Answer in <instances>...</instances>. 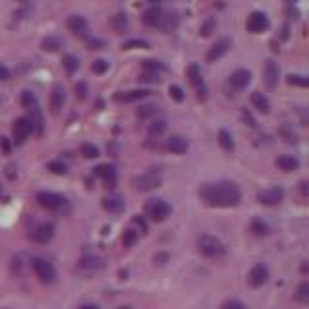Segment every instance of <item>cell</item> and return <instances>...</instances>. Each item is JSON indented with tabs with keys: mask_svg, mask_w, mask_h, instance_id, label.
Here are the masks:
<instances>
[{
	"mask_svg": "<svg viewBox=\"0 0 309 309\" xmlns=\"http://www.w3.org/2000/svg\"><path fill=\"white\" fill-rule=\"evenodd\" d=\"M199 197L201 201L209 207H222V209H228V207H236L242 199L240 188L234 182H209L203 184L201 190H199Z\"/></svg>",
	"mask_w": 309,
	"mask_h": 309,
	"instance_id": "cell-1",
	"label": "cell"
},
{
	"mask_svg": "<svg viewBox=\"0 0 309 309\" xmlns=\"http://www.w3.org/2000/svg\"><path fill=\"white\" fill-rule=\"evenodd\" d=\"M197 249H199V253H201V255L211 257V259L222 257V255L226 253V247H224V244H222L219 238L211 236V234H203V236H199Z\"/></svg>",
	"mask_w": 309,
	"mask_h": 309,
	"instance_id": "cell-2",
	"label": "cell"
},
{
	"mask_svg": "<svg viewBox=\"0 0 309 309\" xmlns=\"http://www.w3.org/2000/svg\"><path fill=\"white\" fill-rule=\"evenodd\" d=\"M170 213H172V209H170V205H168L165 199H151V201H147V205H145V214L155 222L167 221L168 216H170Z\"/></svg>",
	"mask_w": 309,
	"mask_h": 309,
	"instance_id": "cell-3",
	"label": "cell"
},
{
	"mask_svg": "<svg viewBox=\"0 0 309 309\" xmlns=\"http://www.w3.org/2000/svg\"><path fill=\"white\" fill-rule=\"evenodd\" d=\"M31 267L35 270V275L39 278L41 282L45 284H52L56 280V269L54 265L48 261V259H43V257H35L31 261Z\"/></svg>",
	"mask_w": 309,
	"mask_h": 309,
	"instance_id": "cell-4",
	"label": "cell"
},
{
	"mask_svg": "<svg viewBox=\"0 0 309 309\" xmlns=\"http://www.w3.org/2000/svg\"><path fill=\"white\" fill-rule=\"evenodd\" d=\"M246 27L249 33H255V35H257V33L267 31L270 27V22L265 12H251L246 22Z\"/></svg>",
	"mask_w": 309,
	"mask_h": 309,
	"instance_id": "cell-5",
	"label": "cell"
},
{
	"mask_svg": "<svg viewBox=\"0 0 309 309\" xmlns=\"http://www.w3.org/2000/svg\"><path fill=\"white\" fill-rule=\"evenodd\" d=\"M33 132L31 128V122L27 120V116H22V118H17L14 122V126H12V135H14V143L16 145H24L25 139L29 137V134Z\"/></svg>",
	"mask_w": 309,
	"mask_h": 309,
	"instance_id": "cell-6",
	"label": "cell"
},
{
	"mask_svg": "<svg viewBox=\"0 0 309 309\" xmlns=\"http://www.w3.org/2000/svg\"><path fill=\"white\" fill-rule=\"evenodd\" d=\"M37 203L43 209H50V211H58L62 205H66V197L52 193V191H39L37 193Z\"/></svg>",
	"mask_w": 309,
	"mask_h": 309,
	"instance_id": "cell-7",
	"label": "cell"
},
{
	"mask_svg": "<svg viewBox=\"0 0 309 309\" xmlns=\"http://www.w3.org/2000/svg\"><path fill=\"white\" fill-rule=\"evenodd\" d=\"M134 186H135V190H139V191L157 190L160 186V176L155 174V172H143V174L134 178Z\"/></svg>",
	"mask_w": 309,
	"mask_h": 309,
	"instance_id": "cell-8",
	"label": "cell"
},
{
	"mask_svg": "<svg viewBox=\"0 0 309 309\" xmlns=\"http://www.w3.org/2000/svg\"><path fill=\"white\" fill-rule=\"evenodd\" d=\"M267 280H269V267H267L265 263H255L253 267H251V270H249V275H247L249 286L259 288V286H263Z\"/></svg>",
	"mask_w": 309,
	"mask_h": 309,
	"instance_id": "cell-9",
	"label": "cell"
},
{
	"mask_svg": "<svg viewBox=\"0 0 309 309\" xmlns=\"http://www.w3.org/2000/svg\"><path fill=\"white\" fill-rule=\"evenodd\" d=\"M282 199H284V190L282 188H267V190L259 191V195H257V201L261 203V205H269V207H275L278 203H282Z\"/></svg>",
	"mask_w": 309,
	"mask_h": 309,
	"instance_id": "cell-10",
	"label": "cell"
},
{
	"mask_svg": "<svg viewBox=\"0 0 309 309\" xmlns=\"http://www.w3.org/2000/svg\"><path fill=\"white\" fill-rule=\"evenodd\" d=\"M31 240L37 242V244H48L50 240L54 238V226L50 222H41L35 228L31 230Z\"/></svg>",
	"mask_w": 309,
	"mask_h": 309,
	"instance_id": "cell-11",
	"label": "cell"
},
{
	"mask_svg": "<svg viewBox=\"0 0 309 309\" xmlns=\"http://www.w3.org/2000/svg\"><path fill=\"white\" fill-rule=\"evenodd\" d=\"M230 47H232V41H230L228 37H222V39H219L213 45V47L207 50V62H211V64L216 62L219 58H222V56L228 52Z\"/></svg>",
	"mask_w": 309,
	"mask_h": 309,
	"instance_id": "cell-12",
	"label": "cell"
},
{
	"mask_svg": "<svg viewBox=\"0 0 309 309\" xmlns=\"http://www.w3.org/2000/svg\"><path fill=\"white\" fill-rule=\"evenodd\" d=\"M278 78H280V68L275 60H267L265 68H263V80L265 85L269 89H275L278 85Z\"/></svg>",
	"mask_w": 309,
	"mask_h": 309,
	"instance_id": "cell-13",
	"label": "cell"
},
{
	"mask_svg": "<svg viewBox=\"0 0 309 309\" xmlns=\"http://www.w3.org/2000/svg\"><path fill=\"white\" fill-rule=\"evenodd\" d=\"M165 149L174 153V155H182L190 149V141L184 137V135H170L167 141H165Z\"/></svg>",
	"mask_w": 309,
	"mask_h": 309,
	"instance_id": "cell-14",
	"label": "cell"
},
{
	"mask_svg": "<svg viewBox=\"0 0 309 309\" xmlns=\"http://www.w3.org/2000/svg\"><path fill=\"white\" fill-rule=\"evenodd\" d=\"M249 81H251V74H249V70L240 68V70L232 71L228 83L234 89H244V87H247V85H249Z\"/></svg>",
	"mask_w": 309,
	"mask_h": 309,
	"instance_id": "cell-15",
	"label": "cell"
},
{
	"mask_svg": "<svg viewBox=\"0 0 309 309\" xmlns=\"http://www.w3.org/2000/svg\"><path fill=\"white\" fill-rule=\"evenodd\" d=\"M149 93L151 91H147V89H132V91H122V93H116L114 99H116L118 103H135V101L145 99Z\"/></svg>",
	"mask_w": 309,
	"mask_h": 309,
	"instance_id": "cell-16",
	"label": "cell"
},
{
	"mask_svg": "<svg viewBox=\"0 0 309 309\" xmlns=\"http://www.w3.org/2000/svg\"><path fill=\"white\" fill-rule=\"evenodd\" d=\"M64 104H66V91H64L62 85H54L52 91H50V111L58 114L62 111Z\"/></svg>",
	"mask_w": 309,
	"mask_h": 309,
	"instance_id": "cell-17",
	"label": "cell"
},
{
	"mask_svg": "<svg viewBox=\"0 0 309 309\" xmlns=\"http://www.w3.org/2000/svg\"><path fill=\"white\" fill-rule=\"evenodd\" d=\"M159 27L162 29V33L174 31L176 27H178V14H176L174 10H170V12H162V14H160Z\"/></svg>",
	"mask_w": 309,
	"mask_h": 309,
	"instance_id": "cell-18",
	"label": "cell"
},
{
	"mask_svg": "<svg viewBox=\"0 0 309 309\" xmlns=\"http://www.w3.org/2000/svg\"><path fill=\"white\" fill-rule=\"evenodd\" d=\"M78 267H80L81 270H85V272H95V270L103 269V259L97 257V255H85V257L80 259Z\"/></svg>",
	"mask_w": 309,
	"mask_h": 309,
	"instance_id": "cell-19",
	"label": "cell"
},
{
	"mask_svg": "<svg viewBox=\"0 0 309 309\" xmlns=\"http://www.w3.org/2000/svg\"><path fill=\"white\" fill-rule=\"evenodd\" d=\"M87 20L83 16H70L68 17V29H70L71 33H76V35H85V31H87Z\"/></svg>",
	"mask_w": 309,
	"mask_h": 309,
	"instance_id": "cell-20",
	"label": "cell"
},
{
	"mask_svg": "<svg viewBox=\"0 0 309 309\" xmlns=\"http://www.w3.org/2000/svg\"><path fill=\"white\" fill-rule=\"evenodd\" d=\"M277 167L280 170H284V172H294V170L300 168V160L292 157V155H280L277 159Z\"/></svg>",
	"mask_w": 309,
	"mask_h": 309,
	"instance_id": "cell-21",
	"label": "cell"
},
{
	"mask_svg": "<svg viewBox=\"0 0 309 309\" xmlns=\"http://www.w3.org/2000/svg\"><path fill=\"white\" fill-rule=\"evenodd\" d=\"M111 25L116 33H126L128 29H130V20H128V16L124 12H116V14L111 17Z\"/></svg>",
	"mask_w": 309,
	"mask_h": 309,
	"instance_id": "cell-22",
	"label": "cell"
},
{
	"mask_svg": "<svg viewBox=\"0 0 309 309\" xmlns=\"http://www.w3.org/2000/svg\"><path fill=\"white\" fill-rule=\"evenodd\" d=\"M160 14H162L160 6H149V8L143 12V24L149 25V27H155V25H159Z\"/></svg>",
	"mask_w": 309,
	"mask_h": 309,
	"instance_id": "cell-23",
	"label": "cell"
},
{
	"mask_svg": "<svg viewBox=\"0 0 309 309\" xmlns=\"http://www.w3.org/2000/svg\"><path fill=\"white\" fill-rule=\"evenodd\" d=\"M251 104H253L259 112H263V114H269L270 103H269V99L263 95L261 91H253V93H251Z\"/></svg>",
	"mask_w": 309,
	"mask_h": 309,
	"instance_id": "cell-24",
	"label": "cell"
},
{
	"mask_svg": "<svg viewBox=\"0 0 309 309\" xmlns=\"http://www.w3.org/2000/svg\"><path fill=\"white\" fill-rule=\"evenodd\" d=\"M95 176H99V178H103L104 182H106V186L108 184H114V180H116V172H114V167H111V165H99V167L95 168Z\"/></svg>",
	"mask_w": 309,
	"mask_h": 309,
	"instance_id": "cell-25",
	"label": "cell"
},
{
	"mask_svg": "<svg viewBox=\"0 0 309 309\" xmlns=\"http://www.w3.org/2000/svg\"><path fill=\"white\" fill-rule=\"evenodd\" d=\"M124 199L118 197V195H111V197H104L103 199V207L108 211V213H120L124 209Z\"/></svg>",
	"mask_w": 309,
	"mask_h": 309,
	"instance_id": "cell-26",
	"label": "cell"
},
{
	"mask_svg": "<svg viewBox=\"0 0 309 309\" xmlns=\"http://www.w3.org/2000/svg\"><path fill=\"white\" fill-rule=\"evenodd\" d=\"M188 78H190L191 85H195V87H203V74H201L199 64H190V68H188Z\"/></svg>",
	"mask_w": 309,
	"mask_h": 309,
	"instance_id": "cell-27",
	"label": "cell"
},
{
	"mask_svg": "<svg viewBox=\"0 0 309 309\" xmlns=\"http://www.w3.org/2000/svg\"><path fill=\"white\" fill-rule=\"evenodd\" d=\"M62 45H64V41L60 39V37H56V35H48V37H45L43 43H41L43 50H48V52H56V50H60Z\"/></svg>",
	"mask_w": 309,
	"mask_h": 309,
	"instance_id": "cell-28",
	"label": "cell"
},
{
	"mask_svg": "<svg viewBox=\"0 0 309 309\" xmlns=\"http://www.w3.org/2000/svg\"><path fill=\"white\" fill-rule=\"evenodd\" d=\"M157 112H159L157 104H141V106L135 111V116L139 120H147V118H151V116H155Z\"/></svg>",
	"mask_w": 309,
	"mask_h": 309,
	"instance_id": "cell-29",
	"label": "cell"
},
{
	"mask_svg": "<svg viewBox=\"0 0 309 309\" xmlns=\"http://www.w3.org/2000/svg\"><path fill=\"white\" fill-rule=\"evenodd\" d=\"M249 228L253 232L255 236H267L269 234V226H267V222L263 221V219H253L251 224H249Z\"/></svg>",
	"mask_w": 309,
	"mask_h": 309,
	"instance_id": "cell-30",
	"label": "cell"
},
{
	"mask_svg": "<svg viewBox=\"0 0 309 309\" xmlns=\"http://www.w3.org/2000/svg\"><path fill=\"white\" fill-rule=\"evenodd\" d=\"M167 132V122L165 120H155L149 126V137H160Z\"/></svg>",
	"mask_w": 309,
	"mask_h": 309,
	"instance_id": "cell-31",
	"label": "cell"
},
{
	"mask_svg": "<svg viewBox=\"0 0 309 309\" xmlns=\"http://www.w3.org/2000/svg\"><path fill=\"white\" fill-rule=\"evenodd\" d=\"M219 143H221V147L224 151L234 149V139H232L230 132H226V130H221V132H219Z\"/></svg>",
	"mask_w": 309,
	"mask_h": 309,
	"instance_id": "cell-32",
	"label": "cell"
},
{
	"mask_svg": "<svg viewBox=\"0 0 309 309\" xmlns=\"http://www.w3.org/2000/svg\"><path fill=\"white\" fill-rule=\"evenodd\" d=\"M22 104H24L25 111H31L35 106H39L37 97H35V93H31V91H24V93H22Z\"/></svg>",
	"mask_w": 309,
	"mask_h": 309,
	"instance_id": "cell-33",
	"label": "cell"
},
{
	"mask_svg": "<svg viewBox=\"0 0 309 309\" xmlns=\"http://www.w3.org/2000/svg\"><path fill=\"white\" fill-rule=\"evenodd\" d=\"M62 66L68 74H74V71L80 68V60H78L74 54H66L64 56V60H62Z\"/></svg>",
	"mask_w": 309,
	"mask_h": 309,
	"instance_id": "cell-34",
	"label": "cell"
},
{
	"mask_svg": "<svg viewBox=\"0 0 309 309\" xmlns=\"http://www.w3.org/2000/svg\"><path fill=\"white\" fill-rule=\"evenodd\" d=\"M143 71H151L159 76V71H167V68L159 60H143Z\"/></svg>",
	"mask_w": 309,
	"mask_h": 309,
	"instance_id": "cell-35",
	"label": "cell"
},
{
	"mask_svg": "<svg viewBox=\"0 0 309 309\" xmlns=\"http://www.w3.org/2000/svg\"><path fill=\"white\" fill-rule=\"evenodd\" d=\"M288 83H290V85H296V87H307L309 78L303 76V74H290V76H288Z\"/></svg>",
	"mask_w": 309,
	"mask_h": 309,
	"instance_id": "cell-36",
	"label": "cell"
},
{
	"mask_svg": "<svg viewBox=\"0 0 309 309\" xmlns=\"http://www.w3.org/2000/svg\"><path fill=\"white\" fill-rule=\"evenodd\" d=\"M80 151L85 159H97V157H99V147L93 145V143H83Z\"/></svg>",
	"mask_w": 309,
	"mask_h": 309,
	"instance_id": "cell-37",
	"label": "cell"
},
{
	"mask_svg": "<svg viewBox=\"0 0 309 309\" xmlns=\"http://www.w3.org/2000/svg\"><path fill=\"white\" fill-rule=\"evenodd\" d=\"M137 238H139V234L135 232V230L128 228L124 230V234H122V244H124V247H132L137 242Z\"/></svg>",
	"mask_w": 309,
	"mask_h": 309,
	"instance_id": "cell-38",
	"label": "cell"
},
{
	"mask_svg": "<svg viewBox=\"0 0 309 309\" xmlns=\"http://www.w3.org/2000/svg\"><path fill=\"white\" fill-rule=\"evenodd\" d=\"M47 168L52 172V174H58V176H64L68 172V168H66V165H64L62 160H50L47 165Z\"/></svg>",
	"mask_w": 309,
	"mask_h": 309,
	"instance_id": "cell-39",
	"label": "cell"
},
{
	"mask_svg": "<svg viewBox=\"0 0 309 309\" xmlns=\"http://www.w3.org/2000/svg\"><path fill=\"white\" fill-rule=\"evenodd\" d=\"M296 300L301 301V303H307V301H309V282H301V284L298 286Z\"/></svg>",
	"mask_w": 309,
	"mask_h": 309,
	"instance_id": "cell-40",
	"label": "cell"
},
{
	"mask_svg": "<svg viewBox=\"0 0 309 309\" xmlns=\"http://www.w3.org/2000/svg\"><path fill=\"white\" fill-rule=\"evenodd\" d=\"M122 48H124V50H132V48H151V45L143 39H132V41H128V43H124Z\"/></svg>",
	"mask_w": 309,
	"mask_h": 309,
	"instance_id": "cell-41",
	"label": "cell"
},
{
	"mask_svg": "<svg viewBox=\"0 0 309 309\" xmlns=\"http://www.w3.org/2000/svg\"><path fill=\"white\" fill-rule=\"evenodd\" d=\"M214 29H216V20H214V17H209V20H205V24L201 25L199 33H201L203 37H209V35H211Z\"/></svg>",
	"mask_w": 309,
	"mask_h": 309,
	"instance_id": "cell-42",
	"label": "cell"
},
{
	"mask_svg": "<svg viewBox=\"0 0 309 309\" xmlns=\"http://www.w3.org/2000/svg\"><path fill=\"white\" fill-rule=\"evenodd\" d=\"M132 230H135L137 234H145L147 232V222L143 221L141 216H134L132 219V226H130Z\"/></svg>",
	"mask_w": 309,
	"mask_h": 309,
	"instance_id": "cell-43",
	"label": "cell"
},
{
	"mask_svg": "<svg viewBox=\"0 0 309 309\" xmlns=\"http://www.w3.org/2000/svg\"><path fill=\"white\" fill-rule=\"evenodd\" d=\"M91 70H93V74H104V71L108 70V62L104 58H97L95 62H93V66H91Z\"/></svg>",
	"mask_w": 309,
	"mask_h": 309,
	"instance_id": "cell-44",
	"label": "cell"
},
{
	"mask_svg": "<svg viewBox=\"0 0 309 309\" xmlns=\"http://www.w3.org/2000/svg\"><path fill=\"white\" fill-rule=\"evenodd\" d=\"M74 91H76V97H78L80 101H83V99L87 97V83H85V81H78Z\"/></svg>",
	"mask_w": 309,
	"mask_h": 309,
	"instance_id": "cell-45",
	"label": "cell"
},
{
	"mask_svg": "<svg viewBox=\"0 0 309 309\" xmlns=\"http://www.w3.org/2000/svg\"><path fill=\"white\" fill-rule=\"evenodd\" d=\"M168 93H170V97L174 99L176 103H182V101H184V91H182V87H180V85H170Z\"/></svg>",
	"mask_w": 309,
	"mask_h": 309,
	"instance_id": "cell-46",
	"label": "cell"
},
{
	"mask_svg": "<svg viewBox=\"0 0 309 309\" xmlns=\"http://www.w3.org/2000/svg\"><path fill=\"white\" fill-rule=\"evenodd\" d=\"M221 309H246V305L238 300H226L221 305Z\"/></svg>",
	"mask_w": 309,
	"mask_h": 309,
	"instance_id": "cell-47",
	"label": "cell"
},
{
	"mask_svg": "<svg viewBox=\"0 0 309 309\" xmlns=\"http://www.w3.org/2000/svg\"><path fill=\"white\" fill-rule=\"evenodd\" d=\"M139 80L141 81H149V83H159V76L157 74H151V71H143L141 76H139Z\"/></svg>",
	"mask_w": 309,
	"mask_h": 309,
	"instance_id": "cell-48",
	"label": "cell"
},
{
	"mask_svg": "<svg viewBox=\"0 0 309 309\" xmlns=\"http://www.w3.org/2000/svg\"><path fill=\"white\" fill-rule=\"evenodd\" d=\"M8 78H10V70L4 64H0V81H6Z\"/></svg>",
	"mask_w": 309,
	"mask_h": 309,
	"instance_id": "cell-49",
	"label": "cell"
},
{
	"mask_svg": "<svg viewBox=\"0 0 309 309\" xmlns=\"http://www.w3.org/2000/svg\"><path fill=\"white\" fill-rule=\"evenodd\" d=\"M167 259H168L167 253H160V255H155V257H153V263H157V265H165Z\"/></svg>",
	"mask_w": 309,
	"mask_h": 309,
	"instance_id": "cell-50",
	"label": "cell"
},
{
	"mask_svg": "<svg viewBox=\"0 0 309 309\" xmlns=\"http://www.w3.org/2000/svg\"><path fill=\"white\" fill-rule=\"evenodd\" d=\"M87 45H89V48H101L103 47V41L101 39H87Z\"/></svg>",
	"mask_w": 309,
	"mask_h": 309,
	"instance_id": "cell-51",
	"label": "cell"
},
{
	"mask_svg": "<svg viewBox=\"0 0 309 309\" xmlns=\"http://www.w3.org/2000/svg\"><path fill=\"white\" fill-rule=\"evenodd\" d=\"M244 120H246V122H249V124H247V126H251V128L255 126V120H253V116H251V114H249V112H244Z\"/></svg>",
	"mask_w": 309,
	"mask_h": 309,
	"instance_id": "cell-52",
	"label": "cell"
},
{
	"mask_svg": "<svg viewBox=\"0 0 309 309\" xmlns=\"http://www.w3.org/2000/svg\"><path fill=\"white\" fill-rule=\"evenodd\" d=\"M80 309H99V307H97V305H89L87 303V305H81Z\"/></svg>",
	"mask_w": 309,
	"mask_h": 309,
	"instance_id": "cell-53",
	"label": "cell"
},
{
	"mask_svg": "<svg viewBox=\"0 0 309 309\" xmlns=\"http://www.w3.org/2000/svg\"><path fill=\"white\" fill-rule=\"evenodd\" d=\"M118 309H132L130 305H122V307H118Z\"/></svg>",
	"mask_w": 309,
	"mask_h": 309,
	"instance_id": "cell-54",
	"label": "cell"
}]
</instances>
